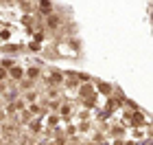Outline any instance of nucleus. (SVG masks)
I'll list each match as a JSON object with an SVG mask.
<instances>
[{
	"label": "nucleus",
	"instance_id": "nucleus-1",
	"mask_svg": "<svg viewBox=\"0 0 153 145\" xmlns=\"http://www.w3.org/2000/svg\"><path fill=\"white\" fill-rule=\"evenodd\" d=\"M26 77H29V81H35L39 77V68H29V71H26Z\"/></svg>",
	"mask_w": 153,
	"mask_h": 145
},
{
	"label": "nucleus",
	"instance_id": "nucleus-2",
	"mask_svg": "<svg viewBox=\"0 0 153 145\" xmlns=\"http://www.w3.org/2000/svg\"><path fill=\"white\" fill-rule=\"evenodd\" d=\"M9 75H11V77L16 79V81H18V79H22V68H18V66H16V68H11V73H9Z\"/></svg>",
	"mask_w": 153,
	"mask_h": 145
},
{
	"label": "nucleus",
	"instance_id": "nucleus-3",
	"mask_svg": "<svg viewBox=\"0 0 153 145\" xmlns=\"http://www.w3.org/2000/svg\"><path fill=\"white\" fill-rule=\"evenodd\" d=\"M48 26H51V29H57L59 26V18L57 16H48Z\"/></svg>",
	"mask_w": 153,
	"mask_h": 145
},
{
	"label": "nucleus",
	"instance_id": "nucleus-4",
	"mask_svg": "<svg viewBox=\"0 0 153 145\" xmlns=\"http://www.w3.org/2000/svg\"><path fill=\"white\" fill-rule=\"evenodd\" d=\"M24 101H29V103L37 101V92H33V90H31V92H26V95H24Z\"/></svg>",
	"mask_w": 153,
	"mask_h": 145
},
{
	"label": "nucleus",
	"instance_id": "nucleus-5",
	"mask_svg": "<svg viewBox=\"0 0 153 145\" xmlns=\"http://www.w3.org/2000/svg\"><path fill=\"white\" fill-rule=\"evenodd\" d=\"M42 13H53V5L51 2H42Z\"/></svg>",
	"mask_w": 153,
	"mask_h": 145
},
{
	"label": "nucleus",
	"instance_id": "nucleus-6",
	"mask_svg": "<svg viewBox=\"0 0 153 145\" xmlns=\"http://www.w3.org/2000/svg\"><path fill=\"white\" fill-rule=\"evenodd\" d=\"M51 81H53V84H59V81H61V75H59V73H53V75H51Z\"/></svg>",
	"mask_w": 153,
	"mask_h": 145
},
{
	"label": "nucleus",
	"instance_id": "nucleus-7",
	"mask_svg": "<svg viewBox=\"0 0 153 145\" xmlns=\"http://www.w3.org/2000/svg\"><path fill=\"white\" fill-rule=\"evenodd\" d=\"M61 114H64V116L70 114V106H64V108H61Z\"/></svg>",
	"mask_w": 153,
	"mask_h": 145
},
{
	"label": "nucleus",
	"instance_id": "nucleus-8",
	"mask_svg": "<svg viewBox=\"0 0 153 145\" xmlns=\"http://www.w3.org/2000/svg\"><path fill=\"white\" fill-rule=\"evenodd\" d=\"M2 79H7V71H4V68H0V81H2Z\"/></svg>",
	"mask_w": 153,
	"mask_h": 145
},
{
	"label": "nucleus",
	"instance_id": "nucleus-9",
	"mask_svg": "<svg viewBox=\"0 0 153 145\" xmlns=\"http://www.w3.org/2000/svg\"><path fill=\"white\" fill-rule=\"evenodd\" d=\"M31 84H33V81H29V79H26V81H22V88L26 90V88H31Z\"/></svg>",
	"mask_w": 153,
	"mask_h": 145
},
{
	"label": "nucleus",
	"instance_id": "nucleus-10",
	"mask_svg": "<svg viewBox=\"0 0 153 145\" xmlns=\"http://www.w3.org/2000/svg\"><path fill=\"white\" fill-rule=\"evenodd\" d=\"M4 119H7V114H4V112H0V121H4Z\"/></svg>",
	"mask_w": 153,
	"mask_h": 145
},
{
	"label": "nucleus",
	"instance_id": "nucleus-11",
	"mask_svg": "<svg viewBox=\"0 0 153 145\" xmlns=\"http://www.w3.org/2000/svg\"><path fill=\"white\" fill-rule=\"evenodd\" d=\"M72 145H76V143H72Z\"/></svg>",
	"mask_w": 153,
	"mask_h": 145
}]
</instances>
